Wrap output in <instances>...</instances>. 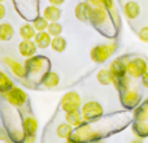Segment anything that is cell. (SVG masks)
<instances>
[{"label": "cell", "instance_id": "cell-1", "mask_svg": "<svg viewBox=\"0 0 148 143\" xmlns=\"http://www.w3.org/2000/svg\"><path fill=\"white\" fill-rule=\"evenodd\" d=\"M49 61L43 56H33L29 57V59L25 60L23 65L26 68V73H27V77L30 78H36L38 77V81H42L43 76L48 72L47 67H48Z\"/></svg>", "mask_w": 148, "mask_h": 143}, {"label": "cell", "instance_id": "cell-2", "mask_svg": "<svg viewBox=\"0 0 148 143\" xmlns=\"http://www.w3.org/2000/svg\"><path fill=\"white\" fill-rule=\"evenodd\" d=\"M116 51V43H108V44H97V46L92 47L90 51V57L94 63L96 64H101L105 63L113 52Z\"/></svg>", "mask_w": 148, "mask_h": 143}, {"label": "cell", "instance_id": "cell-3", "mask_svg": "<svg viewBox=\"0 0 148 143\" xmlns=\"http://www.w3.org/2000/svg\"><path fill=\"white\" fill-rule=\"evenodd\" d=\"M103 113H104L103 105L95 100H90V102H86L84 104L81 105V115L84 121L97 120L103 116Z\"/></svg>", "mask_w": 148, "mask_h": 143}, {"label": "cell", "instance_id": "cell-4", "mask_svg": "<svg viewBox=\"0 0 148 143\" xmlns=\"http://www.w3.org/2000/svg\"><path fill=\"white\" fill-rule=\"evenodd\" d=\"M148 68V64L146 63V60L142 57H133L129 59L126 63V73L129 77L131 78H139L146 73Z\"/></svg>", "mask_w": 148, "mask_h": 143}, {"label": "cell", "instance_id": "cell-5", "mask_svg": "<svg viewBox=\"0 0 148 143\" xmlns=\"http://www.w3.org/2000/svg\"><path fill=\"white\" fill-rule=\"evenodd\" d=\"M82 105L81 96L77 91H69L65 95H62L61 100H60V107L65 113L73 112V111H79Z\"/></svg>", "mask_w": 148, "mask_h": 143}, {"label": "cell", "instance_id": "cell-6", "mask_svg": "<svg viewBox=\"0 0 148 143\" xmlns=\"http://www.w3.org/2000/svg\"><path fill=\"white\" fill-rule=\"evenodd\" d=\"M4 98L10 105L17 107V108L22 107V105L27 102V95H26V92L23 91L22 89L16 87V86H13L12 89L4 95Z\"/></svg>", "mask_w": 148, "mask_h": 143}, {"label": "cell", "instance_id": "cell-7", "mask_svg": "<svg viewBox=\"0 0 148 143\" xmlns=\"http://www.w3.org/2000/svg\"><path fill=\"white\" fill-rule=\"evenodd\" d=\"M121 103L125 108L135 109L140 103V94L134 89H127L121 92Z\"/></svg>", "mask_w": 148, "mask_h": 143}, {"label": "cell", "instance_id": "cell-8", "mask_svg": "<svg viewBox=\"0 0 148 143\" xmlns=\"http://www.w3.org/2000/svg\"><path fill=\"white\" fill-rule=\"evenodd\" d=\"M108 20V10L103 7H94L91 10V16H90V22L95 26V28H101L103 25L107 23Z\"/></svg>", "mask_w": 148, "mask_h": 143}, {"label": "cell", "instance_id": "cell-9", "mask_svg": "<svg viewBox=\"0 0 148 143\" xmlns=\"http://www.w3.org/2000/svg\"><path fill=\"white\" fill-rule=\"evenodd\" d=\"M126 63H127V57H117L109 64L108 69L113 74L114 78H121V77L127 76L126 73Z\"/></svg>", "mask_w": 148, "mask_h": 143}, {"label": "cell", "instance_id": "cell-10", "mask_svg": "<svg viewBox=\"0 0 148 143\" xmlns=\"http://www.w3.org/2000/svg\"><path fill=\"white\" fill-rule=\"evenodd\" d=\"M3 61L5 63V65L9 68L10 72H12V73L14 74L17 78L23 79V78H26V77H27L26 68H25V65H23V64L16 61V60L12 59V57H4V59H3Z\"/></svg>", "mask_w": 148, "mask_h": 143}, {"label": "cell", "instance_id": "cell-11", "mask_svg": "<svg viewBox=\"0 0 148 143\" xmlns=\"http://www.w3.org/2000/svg\"><path fill=\"white\" fill-rule=\"evenodd\" d=\"M91 10H92V7L88 4V3L81 1L75 5V8H74V14H75V17L78 18L79 21H82V22H87V21H90Z\"/></svg>", "mask_w": 148, "mask_h": 143}, {"label": "cell", "instance_id": "cell-12", "mask_svg": "<svg viewBox=\"0 0 148 143\" xmlns=\"http://www.w3.org/2000/svg\"><path fill=\"white\" fill-rule=\"evenodd\" d=\"M36 44L34 43V41H21L18 43V52H20L21 56H23L25 59L35 56L36 54Z\"/></svg>", "mask_w": 148, "mask_h": 143}, {"label": "cell", "instance_id": "cell-13", "mask_svg": "<svg viewBox=\"0 0 148 143\" xmlns=\"http://www.w3.org/2000/svg\"><path fill=\"white\" fill-rule=\"evenodd\" d=\"M123 14L129 20H135L140 14V5L136 1H131V0L126 1L125 5H123Z\"/></svg>", "mask_w": 148, "mask_h": 143}, {"label": "cell", "instance_id": "cell-14", "mask_svg": "<svg viewBox=\"0 0 148 143\" xmlns=\"http://www.w3.org/2000/svg\"><path fill=\"white\" fill-rule=\"evenodd\" d=\"M43 17L46 18L48 22H56L60 20L61 17V9L56 5H51L48 4L46 8L43 9Z\"/></svg>", "mask_w": 148, "mask_h": 143}, {"label": "cell", "instance_id": "cell-15", "mask_svg": "<svg viewBox=\"0 0 148 143\" xmlns=\"http://www.w3.org/2000/svg\"><path fill=\"white\" fill-rule=\"evenodd\" d=\"M60 82V77L56 72H52V70H48L46 74L43 76L42 78L40 83L43 85L46 89H55V87L59 85Z\"/></svg>", "mask_w": 148, "mask_h": 143}, {"label": "cell", "instance_id": "cell-16", "mask_svg": "<svg viewBox=\"0 0 148 143\" xmlns=\"http://www.w3.org/2000/svg\"><path fill=\"white\" fill-rule=\"evenodd\" d=\"M131 131L136 138H147L148 137V122L146 121H138L135 120V122L131 126Z\"/></svg>", "mask_w": 148, "mask_h": 143}, {"label": "cell", "instance_id": "cell-17", "mask_svg": "<svg viewBox=\"0 0 148 143\" xmlns=\"http://www.w3.org/2000/svg\"><path fill=\"white\" fill-rule=\"evenodd\" d=\"M51 41H52V36L49 35L47 31H38L35 38H34V43L40 50L48 48V47L51 46Z\"/></svg>", "mask_w": 148, "mask_h": 143}, {"label": "cell", "instance_id": "cell-18", "mask_svg": "<svg viewBox=\"0 0 148 143\" xmlns=\"http://www.w3.org/2000/svg\"><path fill=\"white\" fill-rule=\"evenodd\" d=\"M22 130L25 131V134H35L38 130V121L35 120V117L33 116H27L23 118L22 121Z\"/></svg>", "mask_w": 148, "mask_h": 143}, {"label": "cell", "instance_id": "cell-19", "mask_svg": "<svg viewBox=\"0 0 148 143\" xmlns=\"http://www.w3.org/2000/svg\"><path fill=\"white\" fill-rule=\"evenodd\" d=\"M14 35V29L9 22H1L0 23V41L8 42Z\"/></svg>", "mask_w": 148, "mask_h": 143}, {"label": "cell", "instance_id": "cell-20", "mask_svg": "<svg viewBox=\"0 0 148 143\" xmlns=\"http://www.w3.org/2000/svg\"><path fill=\"white\" fill-rule=\"evenodd\" d=\"M18 34H20V36L22 38V41H33L36 35V30L34 29L33 25H30V23H25V25H22L20 28Z\"/></svg>", "mask_w": 148, "mask_h": 143}, {"label": "cell", "instance_id": "cell-21", "mask_svg": "<svg viewBox=\"0 0 148 143\" xmlns=\"http://www.w3.org/2000/svg\"><path fill=\"white\" fill-rule=\"evenodd\" d=\"M96 79L100 85H103V86H109V85L113 83L114 77H113V74L110 73L109 69H100L96 74Z\"/></svg>", "mask_w": 148, "mask_h": 143}, {"label": "cell", "instance_id": "cell-22", "mask_svg": "<svg viewBox=\"0 0 148 143\" xmlns=\"http://www.w3.org/2000/svg\"><path fill=\"white\" fill-rule=\"evenodd\" d=\"M65 121H66L69 125H72L73 128H78L79 125L83 124L84 120H83V117H82L79 111H73V112L65 113Z\"/></svg>", "mask_w": 148, "mask_h": 143}, {"label": "cell", "instance_id": "cell-23", "mask_svg": "<svg viewBox=\"0 0 148 143\" xmlns=\"http://www.w3.org/2000/svg\"><path fill=\"white\" fill-rule=\"evenodd\" d=\"M51 48L52 51H55L56 54H61L66 50V39L64 36H53L51 41Z\"/></svg>", "mask_w": 148, "mask_h": 143}, {"label": "cell", "instance_id": "cell-24", "mask_svg": "<svg viewBox=\"0 0 148 143\" xmlns=\"http://www.w3.org/2000/svg\"><path fill=\"white\" fill-rule=\"evenodd\" d=\"M134 117L138 121H147L148 120V98L144 100V103L142 105L134 109Z\"/></svg>", "mask_w": 148, "mask_h": 143}, {"label": "cell", "instance_id": "cell-25", "mask_svg": "<svg viewBox=\"0 0 148 143\" xmlns=\"http://www.w3.org/2000/svg\"><path fill=\"white\" fill-rule=\"evenodd\" d=\"M13 87V82L4 72H0V95L4 96L8 91Z\"/></svg>", "mask_w": 148, "mask_h": 143}, {"label": "cell", "instance_id": "cell-26", "mask_svg": "<svg viewBox=\"0 0 148 143\" xmlns=\"http://www.w3.org/2000/svg\"><path fill=\"white\" fill-rule=\"evenodd\" d=\"M56 134H57V137H59V138H61V139L69 138V137L73 134V126L69 125L68 122L60 124V125L56 128Z\"/></svg>", "mask_w": 148, "mask_h": 143}, {"label": "cell", "instance_id": "cell-27", "mask_svg": "<svg viewBox=\"0 0 148 143\" xmlns=\"http://www.w3.org/2000/svg\"><path fill=\"white\" fill-rule=\"evenodd\" d=\"M48 23L49 22L43 17V16H38V17L34 18L31 25L34 26V29H35L36 33H38V31H46L47 28H48Z\"/></svg>", "mask_w": 148, "mask_h": 143}, {"label": "cell", "instance_id": "cell-28", "mask_svg": "<svg viewBox=\"0 0 148 143\" xmlns=\"http://www.w3.org/2000/svg\"><path fill=\"white\" fill-rule=\"evenodd\" d=\"M46 31L52 38H53V36H59V35H61V33H62V26H61V23L57 22V21L56 22H49Z\"/></svg>", "mask_w": 148, "mask_h": 143}, {"label": "cell", "instance_id": "cell-29", "mask_svg": "<svg viewBox=\"0 0 148 143\" xmlns=\"http://www.w3.org/2000/svg\"><path fill=\"white\" fill-rule=\"evenodd\" d=\"M113 85H114L116 90H118L120 92L127 90L129 89V76L121 77V78H114V81H113Z\"/></svg>", "mask_w": 148, "mask_h": 143}, {"label": "cell", "instance_id": "cell-30", "mask_svg": "<svg viewBox=\"0 0 148 143\" xmlns=\"http://www.w3.org/2000/svg\"><path fill=\"white\" fill-rule=\"evenodd\" d=\"M25 131L23 130H18V129H13L9 131V138L16 143H25Z\"/></svg>", "mask_w": 148, "mask_h": 143}, {"label": "cell", "instance_id": "cell-31", "mask_svg": "<svg viewBox=\"0 0 148 143\" xmlns=\"http://www.w3.org/2000/svg\"><path fill=\"white\" fill-rule=\"evenodd\" d=\"M138 36L143 43H148V26H143V28L138 31Z\"/></svg>", "mask_w": 148, "mask_h": 143}, {"label": "cell", "instance_id": "cell-32", "mask_svg": "<svg viewBox=\"0 0 148 143\" xmlns=\"http://www.w3.org/2000/svg\"><path fill=\"white\" fill-rule=\"evenodd\" d=\"M66 143H86V142H84L83 139H82L81 137L78 135V134L73 131L72 135H70L69 138H66Z\"/></svg>", "mask_w": 148, "mask_h": 143}, {"label": "cell", "instance_id": "cell-33", "mask_svg": "<svg viewBox=\"0 0 148 143\" xmlns=\"http://www.w3.org/2000/svg\"><path fill=\"white\" fill-rule=\"evenodd\" d=\"M100 3H101V7L105 8L108 12L114 8V1L113 0H100Z\"/></svg>", "mask_w": 148, "mask_h": 143}, {"label": "cell", "instance_id": "cell-34", "mask_svg": "<svg viewBox=\"0 0 148 143\" xmlns=\"http://www.w3.org/2000/svg\"><path fill=\"white\" fill-rule=\"evenodd\" d=\"M109 13H110V17H112V20H113V23H114V25H118V23H120V16H118L117 10L113 8L112 10H109Z\"/></svg>", "mask_w": 148, "mask_h": 143}, {"label": "cell", "instance_id": "cell-35", "mask_svg": "<svg viewBox=\"0 0 148 143\" xmlns=\"http://www.w3.org/2000/svg\"><path fill=\"white\" fill-rule=\"evenodd\" d=\"M7 139H9V133L0 126V142H5Z\"/></svg>", "mask_w": 148, "mask_h": 143}, {"label": "cell", "instance_id": "cell-36", "mask_svg": "<svg viewBox=\"0 0 148 143\" xmlns=\"http://www.w3.org/2000/svg\"><path fill=\"white\" fill-rule=\"evenodd\" d=\"M140 78H142V85H143L146 89H148V68H147L146 73H144L143 76L140 77Z\"/></svg>", "mask_w": 148, "mask_h": 143}, {"label": "cell", "instance_id": "cell-37", "mask_svg": "<svg viewBox=\"0 0 148 143\" xmlns=\"http://www.w3.org/2000/svg\"><path fill=\"white\" fill-rule=\"evenodd\" d=\"M36 139L35 134H27V135L25 137V143H34Z\"/></svg>", "mask_w": 148, "mask_h": 143}, {"label": "cell", "instance_id": "cell-38", "mask_svg": "<svg viewBox=\"0 0 148 143\" xmlns=\"http://www.w3.org/2000/svg\"><path fill=\"white\" fill-rule=\"evenodd\" d=\"M87 3H88L90 5H91L92 8L94 7H101V3H100V0H86Z\"/></svg>", "mask_w": 148, "mask_h": 143}, {"label": "cell", "instance_id": "cell-39", "mask_svg": "<svg viewBox=\"0 0 148 143\" xmlns=\"http://www.w3.org/2000/svg\"><path fill=\"white\" fill-rule=\"evenodd\" d=\"M48 3L51 5H56V7H60L65 3V0H48Z\"/></svg>", "mask_w": 148, "mask_h": 143}, {"label": "cell", "instance_id": "cell-40", "mask_svg": "<svg viewBox=\"0 0 148 143\" xmlns=\"http://www.w3.org/2000/svg\"><path fill=\"white\" fill-rule=\"evenodd\" d=\"M5 12H7V9H5V7L3 5V3H0V20H3L5 16Z\"/></svg>", "mask_w": 148, "mask_h": 143}, {"label": "cell", "instance_id": "cell-41", "mask_svg": "<svg viewBox=\"0 0 148 143\" xmlns=\"http://www.w3.org/2000/svg\"><path fill=\"white\" fill-rule=\"evenodd\" d=\"M130 143H144V142L142 141L140 138H135V139H133V141H131Z\"/></svg>", "mask_w": 148, "mask_h": 143}, {"label": "cell", "instance_id": "cell-42", "mask_svg": "<svg viewBox=\"0 0 148 143\" xmlns=\"http://www.w3.org/2000/svg\"><path fill=\"white\" fill-rule=\"evenodd\" d=\"M4 143H16V142H13V141H12V139H10V138H9V139H7V141H5Z\"/></svg>", "mask_w": 148, "mask_h": 143}, {"label": "cell", "instance_id": "cell-43", "mask_svg": "<svg viewBox=\"0 0 148 143\" xmlns=\"http://www.w3.org/2000/svg\"><path fill=\"white\" fill-rule=\"evenodd\" d=\"M3 1H4V0H0V3H3Z\"/></svg>", "mask_w": 148, "mask_h": 143}]
</instances>
